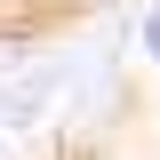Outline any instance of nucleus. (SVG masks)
Returning a JSON list of instances; mask_svg holds the SVG:
<instances>
[{"instance_id":"nucleus-1","label":"nucleus","mask_w":160,"mask_h":160,"mask_svg":"<svg viewBox=\"0 0 160 160\" xmlns=\"http://www.w3.org/2000/svg\"><path fill=\"white\" fill-rule=\"evenodd\" d=\"M152 0H0V56L16 48H56V40H80L88 24L136 16Z\"/></svg>"}]
</instances>
